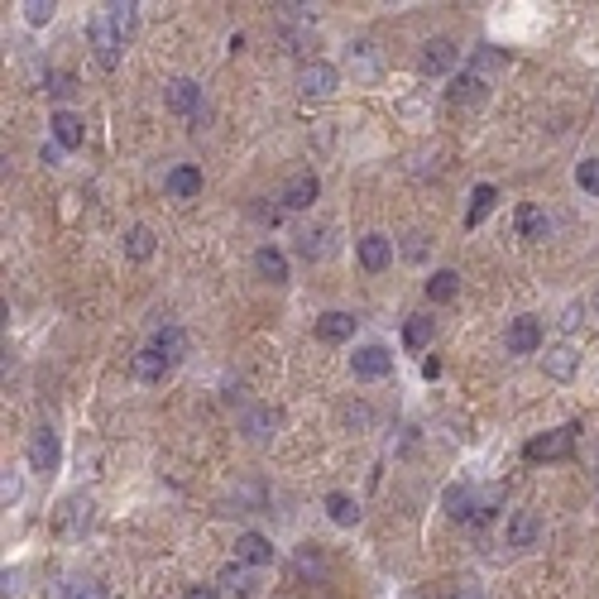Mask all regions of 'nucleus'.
<instances>
[{
	"label": "nucleus",
	"mask_w": 599,
	"mask_h": 599,
	"mask_svg": "<svg viewBox=\"0 0 599 599\" xmlns=\"http://www.w3.org/2000/svg\"><path fill=\"white\" fill-rule=\"evenodd\" d=\"M336 87H341L336 63H326V58L302 63V73H298V91H302V96H312V101H326V96L336 91Z\"/></svg>",
	"instance_id": "nucleus-1"
},
{
	"label": "nucleus",
	"mask_w": 599,
	"mask_h": 599,
	"mask_svg": "<svg viewBox=\"0 0 599 599\" xmlns=\"http://www.w3.org/2000/svg\"><path fill=\"white\" fill-rule=\"evenodd\" d=\"M30 470H39V475H53L63 461V446H58V431L53 427H34V437H30Z\"/></svg>",
	"instance_id": "nucleus-2"
},
{
	"label": "nucleus",
	"mask_w": 599,
	"mask_h": 599,
	"mask_svg": "<svg viewBox=\"0 0 599 599\" xmlns=\"http://www.w3.org/2000/svg\"><path fill=\"white\" fill-rule=\"evenodd\" d=\"M576 422L561 427V431H547V437H533L523 446V456L527 461H561V456H570V446H576Z\"/></svg>",
	"instance_id": "nucleus-3"
},
{
	"label": "nucleus",
	"mask_w": 599,
	"mask_h": 599,
	"mask_svg": "<svg viewBox=\"0 0 599 599\" xmlns=\"http://www.w3.org/2000/svg\"><path fill=\"white\" fill-rule=\"evenodd\" d=\"M456 58H461V48H456L451 39H427L422 53H417V67H422L427 77H441L456 67Z\"/></svg>",
	"instance_id": "nucleus-4"
},
{
	"label": "nucleus",
	"mask_w": 599,
	"mask_h": 599,
	"mask_svg": "<svg viewBox=\"0 0 599 599\" xmlns=\"http://www.w3.org/2000/svg\"><path fill=\"white\" fill-rule=\"evenodd\" d=\"M91 48H96V63H101V67H116V63H120L125 39L116 34V24H110L106 15H96V20H91Z\"/></svg>",
	"instance_id": "nucleus-5"
},
{
	"label": "nucleus",
	"mask_w": 599,
	"mask_h": 599,
	"mask_svg": "<svg viewBox=\"0 0 599 599\" xmlns=\"http://www.w3.org/2000/svg\"><path fill=\"white\" fill-rule=\"evenodd\" d=\"M508 351L513 355H537L542 351V322L537 317H513L508 322Z\"/></svg>",
	"instance_id": "nucleus-6"
},
{
	"label": "nucleus",
	"mask_w": 599,
	"mask_h": 599,
	"mask_svg": "<svg viewBox=\"0 0 599 599\" xmlns=\"http://www.w3.org/2000/svg\"><path fill=\"white\" fill-rule=\"evenodd\" d=\"M169 106H173L183 120H202V87H197L192 77L169 82Z\"/></svg>",
	"instance_id": "nucleus-7"
},
{
	"label": "nucleus",
	"mask_w": 599,
	"mask_h": 599,
	"mask_svg": "<svg viewBox=\"0 0 599 599\" xmlns=\"http://www.w3.org/2000/svg\"><path fill=\"white\" fill-rule=\"evenodd\" d=\"M216 590H221V599H255V576H249L245 561H230L216 576Z\"/></svg>",
	"instance_id": "nucleus-8"
},
{
	"label": "nucleus",
	"mask_w": 599,
	"mask_h": 599,
	"mask_svg": "<svg viewBox=\"0 0 599 599\" xmlns=\"http://www.w3.org/2000/svg\"><path fill=\"white\" fill-rule=\"evenodd\" d=\"M273 542L264 537V533H240L235 537V561H245V566H273Z\"/></svg>",
	"instance_id": "nucleus-9"
},
{
	"label": "nucleus",
	"mask_w": 599,
	"mask_h": 599,
	"mask_svg": "<svg viewBox=\"0 0 599 599\" xmlns=\"http://www.w3.org/2000/svg\"><path fill=\"white\" fill-rule=\"evenodd\" d=\"M542 369H547V379H556V384L576 379V369H580L576 345H547V355H542Z\"/></svg>",
	"instance_id": "nucleus-10"
},
{
	"label": "nucleus",
	"mask_w": 599,
	"mask_h": 599,
	"mask_svg": "<svg viewBox=\"0 0 599 599\" xmlns=\"http://www.w3.org/2000/svg\"><path fill=\"white\" fill-rule=\"evenodd\" d=\"M278 427H283V412L278 408H245V417H240V431L249 441H269Z\"/></svg>",
	"instance_id": "nucleus-11"
},
{
	"label": "nucleus",
	"mask_w": 599,
	"mask_h": 599,
	"mask_svg": "<svg viewBox=\"0 0 599 599\" xmlns=\"http://www.w3.org/2000/svg\"><path fill=\"white\" fill-rule=\"evenodd\" d=\"M355 249H360V264H365L369 273H384L388 264H394V240H388V235H379V230L365 235V240H360Z\"/></svg>",
	"instance_id": "nucleus-12"
},
{
	"label": "nucleus",
	"mask_w": 599,
	"mask_h": 599,
	"mask_svg": "<svg viewBox=\"0 0 599 599\" xmlns=\"http://www.w3.org/2000/svg\"><path fill=\"white\" fill-rule=\"evenodd\" d=\"M351 369L360 374V379H384V374L394 369V355H388L384 345H365V351L351 355Z\"/></svg>",
	"instance_id": "nucleus-13"
},
{
	"label": "nucleus",
	"mask_w": 599,
	"mask_h": 599,
	"mask_svg": "<svg viewBox=\"0 0 599 599\" xmlns=\"http://www.w3.org/2000/svg\"><path fill=\"white\" fill-rule=\"evenodd\" d=\"M149 351H159L169 365H178V360L187 355V331L183 326H159L154 336H149Z\"/></svg>",
	"instance_id": "nucleus-14"
},
{
	"label": "nucleus",
	"mask_w": 599,
	"mask_h": 599,
	"mask_svg": "<svg viewBox=\"0 0 599 599\" xmlns=\"http://www.w3.org/2000/svg\"><path fill=\"white\" fill-rule=\"evenodd\" d=\"M446 101H451V106H480V101H484V77H480V73L451 77V87H446Z\"/></svg>",
	"instance_id": "nucleus-15"
},
{
	"label": "nucleus",
	"mask_w": 599,
	"mask_h": 599,
	"mask_svg": "<svg viewBox=\"0 0 599 599\" xmlns=\"http://www.w3.org/2000/svg\"><path fill=\"white\" fill-rule=\"evenodd\" d=\"M317 192H322V183H317L312 173H302V178H292V183L283 187V197H278V202H283L288 212H308V206L317 202Z\"/></svg>",
	"instance_id": "nucleus-16"
},
{
	"label": "nucleus",
	"mask_w": 599,
	"mask_h": 599,
	"mask_svg": "<svg viewBox=\"0 0 599 599\" xmlns=\"http://www.w3.org/2000/svg\"><path fill=\"white\" fill-rule=\"evenodd\" d=\"M163 187H169L178 202H192L202 192V173L192 169V163H178V169H169V178H163Z\"/></svg>",
	"instance_id": "nucleus-17"
},
{
	"label": "nucleus",
	"mask_w": 599,
	"mask_h": 599,
	"mask_svg": "<svg viewBox=\"0 0 599 599\" xmlns=\"http://www.w3.org/2000/svg\"><path fill=\"white\" fill-rule=\"evenodd\" d=\"M542 537V523H537V513H513L508 518V547H518V551H527L533 547V542Z\"/></svg>",
	"instance_id": "nucleus-18"
},
{
	"label": "nucleus",
	"mask_w": 599,
	"mask_h": 599,
	"mask_svg": "<svg viewBox=\"0 0 599 599\" xmlns=\"http://www.w3.org/2000/svg\"><path fill=\"white\" fill-rule=\"evenodd\" d=\"M48 125H53V139H58V149H77L82 139H87V125H82V116H73V110H58Z\"/></svg>",
	"instance_id": "nucleus-19"
},
{
	"label": "nucleus",
	"mask_w": 599,
	"mask_h": 599,
	"mask_svg": "<svg viewBox=\"0 0 599 599\" xmlns=\"http://www.w3.org/2000/svg\"><path fill=\"white\" fill-rule=\"evenodd\" d=\"M255 273L269 278V283H288V255L278 245H264L255 255Z\"/></svg>",
	"instance_id": "nucleus-20"
},
{
	"label": "nucleus",
	"mask_w": 599,
	"mask_h": 599,
	"mask_svg": "<svg viewBox=\"0 0 599 599\" xmlns=\"http://www.w3.org/2000/svg\"><path fill=\"white\" fill-rule=\"evenodd\" d=\"M317 336H322V341H351V336H355V317H351V312H326V317H317Z\"/></svg>",
	"instance_id": "nucleus-21"
},
{
	"label": "nucleus",
	"mask_w": 599,
	"mask_h": 599,
	"mask_svg": "<svg viewBox=\"0 0 599 599\" xmlns=\"http://www.w3.org/2000/svg\"><path fill=\"white\" fill-rule=\"evenodd\" d=\"M298 255L302 259H326L331 255V226H308L298 235Z\"/></svg>",
	"instance_id": "nucleus-22"
},
{
	"label": "nucleus",
	"mask_w": 599,
	"mask_h": 599,
	"mask_svg": "<svg viewBox=\"0 0 599 599\" xmlns=\"http://www.w3.org/2000/svg\"><path fill=\"white\" fill-rule=\"evenodd\" d=\"M441 504H446V513H451V518H456V523L475 518V494H470V490H465V484H446Z\"/></svg>",
	"instance_id": "nucleus-23"
},
{
	"label": "nucleus",
	"mask_w": 599,
	"mask_h": 599,
	"mask_svg": "<svg viewBox=\"0 0 599 599\" xmlns=\"http://www.w3.org/2000/svg\"><path fill=\"white\" fill-rule=\"evenodd\" d=\"M326 518L331 523H341V527H355L360 523V504H355V499L351 494H326Z\"/></svg>",
	"instance_id": "nucleus-24"
},
{
	"label": "nucleus",
	"mask_w": 599,
	"mask_h": 599,
	"mask_svg": "<svg viewBox=\"0 0 599 599\" xmlns=\"http://www.w3.org/2000/svg\"><path fill=\"white\" fill-rule=\"evenodd\" d=\"M456 292H461V273H456V269H437L427 278V298L431 302H451Z\"/></svg>",
	"instance_id": "nucleus-25"
},
{
	"label": "nucleus",
	"mask_w": 599,
	"mask_h": 599,
	"mask_svg": "<svg viewBox=\"0 0 599 599\" xmlns=\"http://www.w3.org/2000/svg\"><path fill=\"white\" fill-rule=\"evenodd\" d=\"M169 369H173V365H169V360H163L159 351H149V345H144V351L135 355V379H144V384L163 379V374H169Z\"/></svg>",
	"instance_id": "nucleus-26"
},
{
	"label": "nucleus",
	"mask_w": 599,
	"mask_h": 599,
	"mask_svg": "<svg viewBox=\"0 0 599 599\" xmlns=\"http://www.w3.org/2000/svg\"><path fill=\"white\" fill-rule=\"evenodd\" d=\"M518 230L527 235V240H547V230H551V216L542 212V206H518Z\"/></svg>",
	"instance_id": "nucleus-27"
},
{
	"label": "nucleus",
	"mask_w": 599,
	"mask_h": 599,
	"mask_svg": "<svg viewBox=\"0 0 599 599\" xmlns=\"http://www.w3.org/2000/svg\"><path fill=\"white\" fill-rule=\"evenodd\" d=\"M494 202H499V192L490 187V183H480L475 187V197H470V212H465V226H480L484 216L494 212Z\"/></svg>",
	"instance_id": "nucleus-28"
},
{
	"label": "nucleus",
	"mask_w": 599,
	"mask_h": 599,
	"mask_svg": "<svg viewBox=\"0 0 599 599\" xmlns=\"http://www.w3.org/2000/svg\"><path fill=\"white\" fill-rule=\"evenodd\" d=\"M125 255H130V259H149V255H154V230H149V226H130V230H125Z\"/></svg>",
	"instance_id": "nucleus-29"
},
{
	"label": "nucleus",
	"mask_w": 599,
	"mask_h": 599,
	"mask_svg": "<svg viewBox=\"0 0 599 599\" xmlns=\"http://www.w3.org/2000/svg\"><path fill=\"white\" fill-rule=\"evenodd\" d=\"M91 523V499H67V504H63V527H67V533H82V527H87Z\"/></svg>",
	"instance_id": "nucleus-30"
},
{
	"label": "nucleus",
	"mask_w": 599,
	"mask_h": 599,
	"mask_svg": "<svg viewBox=\"0 0 599 599\" xmlns=\"http://www.w3.org/2000/svg\"><path fill=\"white\" fill-rule=\"evenodd\" d=\"M427 341H431V317H408L403 345H408V351H427Z\"/></svg>",
	"instance_id": "nucleus-31"
},
{
	"label": "nucleus",
	"mask_w": 599,
	"mask_h": 599,
	"mask_svg": "<svg viewBox=\"0 0 599 599\" xmlns=\"http://www.w3.org/2000/svg\"><path fill=\"white\" fill-rule=\"evenodd\" d=\"M135 10H139V5H120V0H116V5H106V10H101V15L116 24V34H120V39H130V34H135V20H139Z\"/></svg>",
	"instance_id": "nucleus-32"
},
{
	"label": "nucleus",
	"mask_w": 599,
	"mask_h": 599,
	"mask_svg": "<svg viewBox=\"0 0 599 599\" xmlns=\"http://www.w3.org/2000/svg\"><path fill=\"white\" fill-rule=\"evenodd\" d=\"M351 73L355 77H374V73H379V58L369 53V44H355L351 48Z\"/></svg>",
	"instance_id": "nucleus-33"
},
{
	"label": "nucleus",
	"mask_w": 599,
	"mask_h": 599,
	"mask_svg": "<svg viewBox=\"0 0 599 599\" xmlns=\"http://www.w3.org/2000/svg\"><path fill=\"white\" fill-rule=\"evenodd\" d=\"M20 10H24V20H30L34 30H39V24H48L53 15H58V5H53V0H24Z\"/></svg>",
	"instance_id": "nucleus-34"
},
{
	"label": "nucleus",
	"mask_w": 599,
	"mask_h": 599,
	"mask_svg": "<svg viewBox=\"0 0 599 599\" xmlns=\"http://www.w3.org/2000/svg\"><path fill=\"white\" fill-rule=\"evenodd\" d=\"M48 96H58V101L77 96V77L73 73H48Z\"/></svg>",
	"instance_id": "nucleus-35"
},
{
	"label": "nucleus",
	"mask_w": 599,
	"mask_h": 599,
	"mask_svg": "<svg viewBox=\"0 0 599 599\" xmlns=\"http://www.w3.org/2000/svg\"><path fill=\"white\" fill-rule=\"evenodd\" d=\"M341 422H345V427H369V422H374L369 403H345V408H341Z\"/></svg>",
	"instance_id": "nucleus-36"
},
{
	"label": "nucleus",
	"mask_w": 599,
	"mask_h": 599,
	"mask_svg": "<svg viewBox=\"0 0 599 599\" xmlns=\"http://www.w3.org/2000/svg\"><path fill=\"white\" fill-rule=\"evenodd\" d=\"M298 570H302V576H322V570H326V556L317 551V547H302V551H298Z\"/></svg>",
	"instance_id": "nucleus-37"
},
{
	"label": "nucleus",
	"mask_w": 599,
	"mask_h": 599,
	"mask_svg": "<svg viewBox=\"0 0 599 599\" xmlns=\"http://www.w3.org/2000/svg\"><path fill=\"white\" fill-rule=\"evenodd\" d=\"M576 183L599 197V159H585V163H580V169H576Z\"/></svg>",
	"instance_id": "nucleus-38"
},
{
	"label": "nucleus",
	"mask_w": 599,
	"mask_h": 599,
	"mask_svg": "<svg viewBox=\"0 0 599 599\" xmlns=\"http://www.w3.org/2000/svg\"><path fill=\"white\" fill-rule=\"evenodd\" d=\"M456 590H451V599H480V580L470 576V580H451Z\"/></svg>",
	"instance_id": "nucleus-39"
},
{
	"label": "nucleus",
	"mask_w": 599,
	"mask_h": 599,
	"mask_svg": "<svg viewBox=\"0 0 599 599\" xmlns=\"http://www.w3.org/2000/svg\"><path fill=\"white\" fill-rule=\"evenodd\" d=\"M580 317H585V308H566V317H561V331H570V336H576V331H580Z\"/></svg>",
	"instance_id": "nucleus-40"
},
{
	"label": "nucleus",
	"mask_w": 599,
	"mask_h": 599,
	"mask_svg": "<svg viewBox=\"0 0 599 599\" xmlns=\"http://www.w3.org/2000/svg\"><path fill=\"white\" fill-rule=\"evenodd\" d=\"M255 216H259V221H269V226H273V221H278V216H283V206H269V202H255Z\"/></svg>",
	"instance_id": "nucleus-41"
},
{
	"label": "nucleus",
	"mask_w": 599,
	"mask_h": 599,
	"mask_svg": "<svg viewBox=\"0 0 599 599\" xmlns=\"http://www.w3.org/2000/svg\"><path fill=\"white\" fill-rule=\"evenodd\" d=\"M187 599H221V590H216V585H192Z\"/></svg>",
	"instance_id": "nucleus-42"
},
{
	"label": "nucleus",
	"mask_w": 599,
	"mask_h": 599,
	"mask_svg": "<svg viewBox=\"0 0 599 599\" xmlns=\"http://www.w3.org/2000/svg\"><path fill=\"white\" fill-rule=\"evenodd\" d=\"M422 374H427V379H437V374H441V360L427 355V360H422Z\"/></svg>",
	"instance_id": "nucleus-43"
},
{
	"label": "nucleus",
	"mask_w": 599,
	"mask_h": 599,
	"mask_svg": "<svg viewBox=\"0 0 599 599\" xmlns=\"http://www.w3.org/2000/svg\"><path fill=\"white\" fill-rule=\"evenodd\" d=\"M0 494H5V504H15V499H20V484L5 475V490H0Z\"/></svg>",
	"instance_id": "nucleus-44"
},
{
	"label": "nucleus",
	"mask_w": 599,
	"mask_h": 599,
	"mask_svg": "<svg viewBox=\"0 0 599 599\" xmlns=\"http://www.w3.org/2000/svg\"><path fill=\"white\" fill-rule=\"evenodd\" d=\"M595 312H599V292H595Z\"/></svg>",
	"instance_id": "nucleus-45"
}]
</instances>
